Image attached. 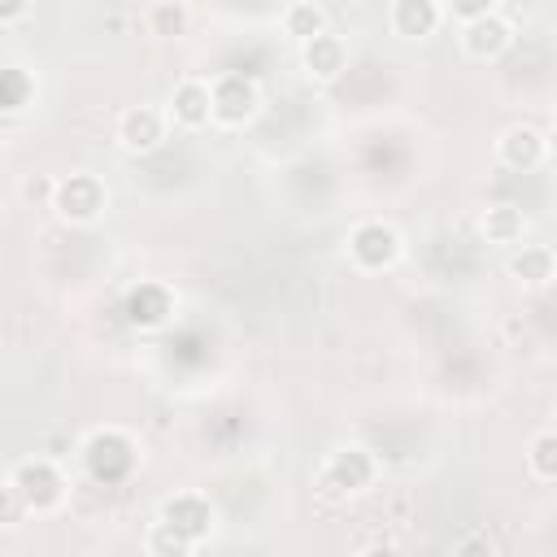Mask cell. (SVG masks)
I'll list each match as a JSON object with an SVG mask.
<instances>
[{
    "instance_id": "obj_24",
    "label": "cell",
    "mask_w": 557,
    "mask_h": 557,
    "mask_svg": "<svg viewBox=\"0 0 557 557\" xmlns=\"http://www.w3.org/2000/svg\"><path fill=\"white\" fill-rule=\"evenodd\" d=\"M26 9H30V0H0V26L26 17Z\"/></svg>"
},
{
    "instance_id": "obj_22",
    "label": "cell",
    "mask_w": 557,
    "mask_h": 557,
    "mask_svg": "<svg viewBox=\"0 0 557 557\" xmlns=\"http://www.w3.org/2000/svg\"><path fill=\"white\" fill-rule=\"evenodd\" d=\"M26 513H30V509L22 505L17 487H13V483H4V487H0V527H17Z\"/></svg>"
},
{
    "instance_id": "obj_6",
    "label": "cell",
    "mask_w": 557,
    "mask_h": 557,
    "mask_svg": "<svg viewBox=\"0 0 557 557\" xmlns=\"http://www.w3.org/2000/svg\"><path fill=\"white\" fill-rule=\"evenodd\" d=\"M257 104H261V91H257V83L248 74H218L209 83V113L218 122H226V126L248 122L257 113Z\"/></svg>"
},
{
    "instance_id": "obj_15",
    "label": "cell",
    "mask_w": 557,
    "mask_h": 557,
    "mask_svg": "<svg viewBox=\"0 0 557 557\" xmlns=\"http://www.w3.org/2000/svg\"><path fill=\"white\" fill-rule=\"evenodd\" d=\"M509 274L522 283V287H544L553 278V248L548 244H522L513 257H509Z\"/></svg>"
},
{
    "instance_id": "obj_17",
    "label": "cell",
    "mask_w": 557,
    "mask_h": 557,
    "mask_svg": "<svg viewBox=\"0 0 557 557\" xmlns=\"http://www.w3.org/2000/svg\"><path fill=\"white\" fill-rule=\"evenodd\" d=\"M522 209H513V205H492L487 213H483V235H487V244H518L522 239Z\"/></svg>"
},
{
    "instance_id": "obj_2",
    "label": "cell",
    "mask_w": 557,
    "mask_h": 557,
    "mask_svg": "<svg viewBox=\"0 0 557 557\" xmlns=\"http://www.w3.org/2000/svg\"><path fill=\"white\" fill-rule=\"evenodd\" d=\"M83 466H87V474L96 483H126L135 474V466H139V448H135V440L126 431L100 426L83 444Z\"/></svg>"
},
{
    "instance_id": "obj_25",
    "label": "cell",
    "mask_w": 557,
    "mask_h": 557,
    "mask_svg": "<svg viewBox=\"0 0 557 557\" xmlns=\"http://www.w3.org/2000/svg\"><path fill=\"white\" fill-rule=\"evenodd\" d=\"M22 196H26V200H52V183H48V178H30V183L22 187Z\"/></svg>"
},
{
    "instance_id": "obj_11",
    "label": "cell",
    "mask_w": 557,
    "mask_h": 557,
    "mask_svg": "<svg viewBox=\"0 0 557 557\" xmlns=\"http://www.w3.org/2000/svg\"><path fill=\"white\" fill-rule=\"evenodd\" d=\"M165 139V113L152 109V104H131L122 117H117V144L126 152H152L157 144Z\"/></svg>"
},
{
    "instance_id": "obj_21",
    "label": "cell",
    "mask_w": 557,
    "mask_h": 557,
    "mask_svg": "<svg viewBox=\"0 0 557 557\" xmlns=\"http://www.w3.org/2000/svg\"><path fill=\"white\" fill-rule=\"evenodd\" d=\"M148 26H152V35H183L187 30V9L165 0V4H157L148 13Z\"/></svg>"
},
{
    "instance_id": "obj_19",
    "label": "cell",
    "mask_w": 557,
    "mask_h": 557,
    "mask_svg": "<svg viewBox=\"0 0 557 557\" xmlns=\"http://www.w3.org/2000/svg\"><path fill=\"white\" fill-rule=\"evenodd\" d=\"M527 461H531V474H535L540 483H553V479H557V435H553V431H540V435L531 440Z\"/></svg>"
},
{
    "instance_id": "obj_13",
    "label": "cell",
    "mask_w": 557,
    "mask_h": 557,
    "mask_svg": "<svg viewBox=\"0 0 557 557\" xmlns=\"http://www.w3.org/2000/svg\"><path fill=\"white\" fill-rule=\"evenodd\" d=\"M387 22L400 39H426V35L440 30L444 9H440V0H392Z\"/></svg>"
},
{
    "instance_id": "obj_12",
    "label": "cell",
    "mask_w": 557,
    "mask_h": 557,
    "mask_svg": "<svg viewBox=\"0 0 557 557\" xmlns=\"http://www.w3.org/2000/svg\"><path fill=\"white\" fill-rule=\"evenodd\" d=\"M496 157H500L509 170H540L544 157H548V139H544V131L518 122V126H509V131L496 139Z\"/></svg>"
},
{
    "instance_id": "obj_1",
    "label": "cell",
    "mask_w": 557,
    "mask_h": 557,
    "mask_svg": "<svg viewBox=\"0 0 557 557\" xmlns=\"http://www.w3.org/2000/svg\"><path fill=\"white\" fill-rule=\"evenodd\" d=\"M374 474H379V457L370 448H361V444H344V448H335L322 461V470H318V496L322 500H348V496L366 492L374 483Z\"/></svg>"
},
{
    "instance_id": "obj_8",
    "label": "cell",
    "mask_w": 557,
    "mask_h": 557,
    "mask_svg": "<svg viewBox=\"0 0 557 557\" xmlns=\"http://www.w3.org/2000/svg\"><path fill=\"white\" fill-rule=\"evenodd\" d=\"M157 522H165V527H174L178 535H187L191 544H200V540L209 535V527H213V505H209V496H200V492H174V496L161 500Z\"/></svg>"
},
{
    "instance_id": "obj_23",
    "label": "cell",
    "mask_w": 557,
    "mask_h": 557,
    "mask_svg": "<svg viewBox=\"0 0 557 557\" xmlns=\"http://www.w3.org/2000/svg\"><path fill=\"white\" fill-rule=\"evenodd\" d=\"M440 9L453 13L457 22H474V17H483V13H496V0H444Z\"/></svg>"
},
{
    "instance_id": "obj_5",
    "label": "cell",
    "mask_w": 557,
    "mask_h": 557,
    "mask_svg": "<svg viewBox=\"0 0 557 557\" xmlns=\"http://www.w3.org/2000/svg\"><path fill=\"white\" fill-rule=\"evenodd\" d=\"M400 231L383 218H366L348 231V257L357 270H392L400 261Z\"/></svg>"
},
{
    "instance_id": "obj_7",
    "label": "cell",
    "mask_w": 557,
    "mask_h": 557,
    "mask_svg": "<svg viewBox=\"0 0 557 557\" xmlns=\"http://www.w3.org/2000/svg\"><path fill=\"white\" fill-rule=\"evenodd\" d=\"M126 322L139 326V331H161L174 313V292L157 278H139L131 292H126V305H122Z\"/></svg>"
},
{
    "instance_id": "obj_16",
    "label": "cell",
    "mask_w": 557,
    "mask_h": 557,
    "mask_svg": "<svg viewBox=\"0 0 557 557\" xmlns=\"http://www.w3.org/2000/svg\"><path fill=\"white\" fill-rule=\"evenodd\" d=\"M283 30H287L296 44H305V39H313V35L326 30V13H322L313 0H292V4L283 9Z\"/></svg>"
},
{
    "instance_id": "obj_9",
    "label": "cell",
    "mask_w": 557,
    "mask_h": 557,
    "mask_svg": "<svg viewBox=\"0 0 557 557\" xmlns=\"http://www.w3.org/2000/svg\"><path fill=\"white\" fill-rule=\"evenodd\" d=\"M513 44V26L500 13H483L474 22H461V48L474 61H496Z\"/></svg>"
},
{
    "instance_id": "obj_18",
    "label": "cell",
    "mask_w": 557,
    "mask_h": 557,
    "mask_svg": "<svg viewBox=\"0 0 557 557\" xmlns=\"http://www.w3.org/2000/svg\"><path fill=\"white\" fill-rule=\"evenodd\" d=\"M30 96H35L30 74L17 70V65H4V70H0V109H26Z\"/></svg>"
},
{
    "instance_id": "obj_3",
    "label": "cell",
    "mask_w": 557,
    "mask_h": 557,
    "mask_svg": "<svg viewBox=\"0 0 557 557\" xmlns=\"http://www.w3.org/2000/svg\"><path fill=\"white\" fill-rule=\"evenodd\" d=\"M52 213L61 218V222H70V226H91L104 209H109V191H104V183L96 178V174H87V170H74V174H65V178H57L52 183Z\"/></svg>"
},
{
    "instance_id": "obj_10",
    "label": "cell",
    "mask_w": 557,
    "mask_h": 557,
    "mask_svg": "<svg viewBox=\"0 0 557 557\" xmlns=\"http://www.w3.org/2000/svg\"><path fill=\"white\" fill-rule=\"evenodd\" d=\"M300 65H305L309 78H318V83H335V78L348 70V44H344L339 35L322 30V35H313V39L300 44Z\"/></svg>"
},
{
    "instance_id": "obj_4",
    "label": "cell",
    "mask_w": 557,
    "mask_h": 557,
    "mask_svg": "<svg viewBox=\"0 0 557 557\" xmlns=\"http://www.w3.org/2000/svg\"><path fill=\"white\" fill-rule=\"evenodd\" d=\"M9 483L17 487V496H22V505H26L30 513H52V509H61V500H65V474H61L57 461H48V457H26V461H17L13 474H9Z\"/></svg>"
},
{
    "instance_id": "obj_20",
    "label": "cell",
    "mask_w": 557,
    "mask_h": 557,
    "mask_svg": "<svg viewBox=\"0 0 557 557\" xmlns=\"http://www.w3.org/2000/svg\"><path fill=\"white\" fill-rule=\"evenodd\" d=\"M196 544L187 540V535H178L174 527H165V522H152V531H148V553H157V557H187Z\"/></svg>"
},
{
    "instance_id": "obj_14",
    "label": "cell",
    "mask_w": 557,
    "mask_h": 557,
    "mask_svg": "<svg viewBox=\"0 0 557 557\" xmlns=\"http://www.w3.org/2000/svg\"><path fill=\"white\" fill-rule=\"evenodd\" d=\"M170 117L178 122V126H187V131H200L213 113H209V83H200V78H183L178 87H174V96H170Z\"/></svg>"
}]
</instances>
